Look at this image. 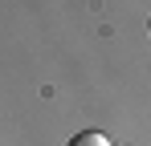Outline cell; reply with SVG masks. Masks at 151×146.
<instances>
[{"label":"cell","instance_id":"1","mask_svg":"<svg viewBox=\"0 0 151 146\" xmlns=\"http://www.w3.org/2000/svg\"><path fill=\"white\" fill-rule=\"evenodd\" d=\"M70 146H110V138L102 134V130H82L70 138Z\"/></svg>","mask_w":151,"mask_h":146},{"label":"cell","instance_id":"2","mask_svg":"<svg viewBox=\"0 0 151 146\" xmlns=\"http://www.w3.org/2000/svg\"><path fill=\"white\" fill-rule=\"evenodd\" d=\"M147 28H151V21H147Z\"/></svg>","mask_w":151,"mask_h":146}]
</instances>
